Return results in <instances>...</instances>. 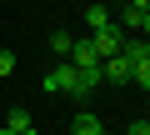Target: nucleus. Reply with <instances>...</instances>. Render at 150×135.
Returning a JSON list of instances; mask_svg holds the SVG:
<instances>
[{"label":"nucleus","mask_w":150,"mask_h":135,"mask_svg":"<svg viewBox=\"0 0 150 135\" xmlns=\"http://www.w3.org/2000/svg\"><path fill=\"white\" fill-rule=\"evenodd\" d=\"M85 40H90V50H95V55H100V60H105V55H120V45H125V30H120V25H115V20H110V25H105V30H90V35H85Z\"/></svg>","instance_id":"1"},{"label":"nucleus","mask_w":150,"mask_h":135,"mask_svg":"<svg viewBox=\"0 0 150 135\" xmlns=\"http://www.w3.org/2000/svg\"><path fill=\"white\" fill-rule=\"evenodd\" d=\"M70 75H75V65H70V60H60V65H50V70H45L40 90H45V95H65V90H70Z\"/></svg>","instance_id":"2"},{"label":"nucleus","mask_w":150,"mask_h":135,"mask_svg":"<svg viewBox=\"0 0 150 135\" xmlns=\"http://www.w3.org/2000/svg\"><path fill=\"white\" fill-rule=\"evenodd\" d=\"M130 65H135L130 55H105V60H100V75H105L110 85H130Z\"/></svg>","instance_id":"3"},{"label":"nucleus","mask_w":150,"mask_h":135,"mask_svg":"<svg viewBox=\"0 0 150 135\" xmlns=\"http://www.w3.org/2000/svg\"><path fill=\"white\" fill-rule=\"evenodd\" d=\"M100 130H105V125H100V120H95L90 110H80V115L70 120V135H100Z\"/></svg>","instance_id":"4"},{"label":"nucleus","mask_w":150,"mask_h":135,"mask_svg":"<svg viewBox=\"0 0 150 135\" xmlns=\"http://www.w3.org/2000/svg\"><path fill=\"white\" fill-rule=\"evenodd\" d=\"M130 85H140V90H145V95H150V55H145V60H135V65H130Z\"/></svg>","instance_id":"5"},{"label":"nucleus","mask_w":150,"mask_h":135,"mask_svg":"<svg viewBox=\"0 0 150 135\" xmlns=\"http://www.w3.org/2000/svg\"><path fill=\"white\" fill-rule=\"evenodd\" d=\"M110 20H115V10H105V5H90V10H85V25H90V30H105Z\"/></svg>","instance_id":"6"},{"label":"nucleus","mask_w":150,"mask_h":135,"mask_svg":"<svg viewBox=\"0 0 150 135\" xmlns=\"http://www.w3.org/2000/svg\"><path fill=\"white\" fill-rule=\"evenodd\" d=\"M5 125H10V130H30V125H35V120H30V105H10Z\"/></svg>","instance_id":"7"},{"label":"nucleus","mask_w":150,"mask_h":135,"mask_svg":"<svg viewBox=\"0 0 150 135\" xmlns=\"http://www.w3.org/2000/svg\"><path fill=\"white\" fill-rule=\"evenodd\" d=\"M70 45H75V40H70L65 30H55V35H50V55H60V60H70Z\"/></svg>","instance_id":"8"},{"label":"nucleus","mask_w":150,"mask_h":135,"mask_svg":"<svg viewBox=\"0 0 150 135\" xmlns=\"http://www.w3.org/2000/svg\"><path fill=\"white\" fill-rule=\"evenodd\" d=\"M10 75H15V55H10V50H0V80H10Z\"/></svg>","instance_id":"9"},{"label":"nucleus","mask_w":150,"mask_h":135,"mask_svg":"<svg viewBox=\"0 0 150 135\" xmlns=\"http://www.w3.org/2000/svg\"><path fill=\"white\" fill-rule=\"evenodd\" d=\"M125 135H150V120H135V125H130Z\"/></svg>","instance_id":"10"},{"label":"nucleus","mask_w":150,"mask_h":135,"mask_svg":"<svg viewBox=\"0 0 150 135\" xmlns=\"http://www.w3.org/2000/svg\"><path fill=\"white\" fill-rule=\"evenodd\" d=\"M125 5H135V10H140V15H145V10H150V0H125Z\"/></svg>","instance_id":"11"},{"label":"nucleus","mask_w":150,"mask_h":135,"mask_svg":"<svg viewBox=\"0 0 150 135\" xmlns=\"http://www.w3.org/2000/svg\"><path fill=\"white\" fill-rule=\"evenodd\" d=\"M140 35H145V40H150V10H145V20H140Z\"/></svg>","instance_id":"12"},{"label":"nucleus","mask_w":150,"mask_h":135,"mask_svg":"<svg viewBox=\"0 0 150 135\" xmlns=\"http://www.w3.org/2000/svg\"><path fill=\"white\" fill-rule=\"evenodd\" d=\"M0 135H20V130H10V125H0Z\"/></svg>","instance_id":"13"},{"label":"nucleus","mask_w":150,"mask_h":135,"mask_svg":"<svg viewBox=\"0 0 150 135\" xmlns=\"http://www.w3.org/2000/svg\"><path fill=\"white\" fill-rule=\"evenodd\" d=\"M20 135H40V130H35V125H30V130H20Z\"/></svg>","instance_id":"14"},{"label":"nucleus","mask_w":150,"mask_h":135,"mask_svg":"<svg viewBox=\"0 0 150 135\" xmlns=\"http://www.w3.org/2000/svg\"><path fill=\"white\" fill-rule=\"evenodd\" d=\"M115 5H125V0H115Z\"/></svg>","instance_id":"15"},{"label":"nucleus","mask_w":150,"mask_h":135,"mask_svg":"<svg viewBox=\"0 0 150 135\" xmlns=\"http://www.w3.org/2000/svg\"><path fill=\"white\" fill-rule=\"evenodd\" d=\"M100 135H110V130H100Z\"/></svg>","instance_id":"16"},{"label":"nucleus","mask_w":150,"mask_h":135,"mask_svg":"<svg viewBox=\"0 0 150 135\" xmlns=\"http://www.w3.org/2000/svg\"><path fill=\"white\" fill-rule=\"evenodd\" d=\"M145 120H150V110H145Z\"/></svg>","instance_id":"17"}]
</instances>
